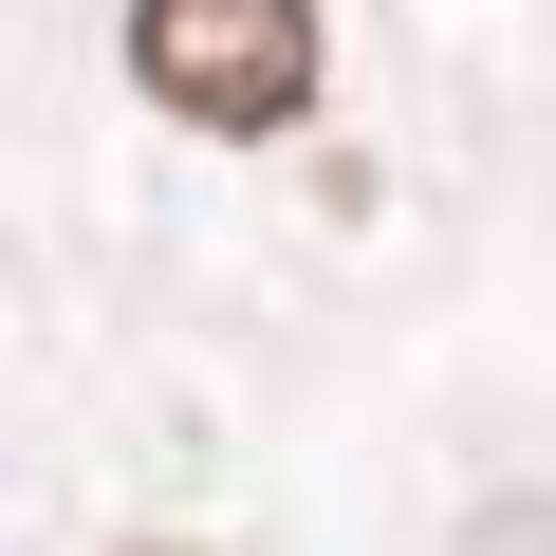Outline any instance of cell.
Listing matches in <instances>:
<instances>
[{"mask_svg":"<svg viewBox=\"0 0 556 556\" xmlns=\"http://www.w3.org/2000/svg\"><path fill=\"white\" fill-rule=\"evenodd\" d=\"M149 556H167V538H149Z\"/></svg>","mask_w":556,"mask_h":556,"instance_id":"2","label":"cell"},{"mask_svg":"<svg viewBox=\"0 0 556 556\" xmlns=\"http://www.w3.org/2000/svg\"><path fill=\"white\" fill-rule=\"evenodd\" d=\"M130 75H149V112L260 149L316 112V0H130Z\"/></svg>","mask_w":556,"mask_h":556,"instance_id":"1","label":"cell"}]
</instances>
